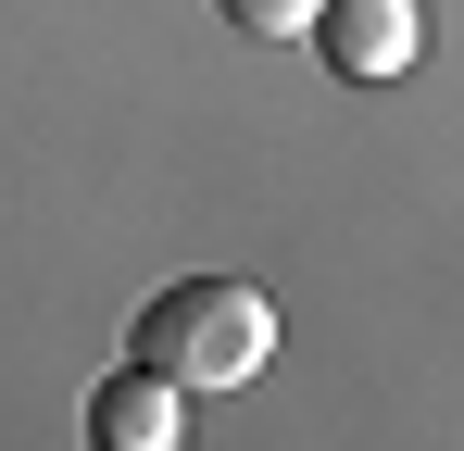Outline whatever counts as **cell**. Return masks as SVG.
<instances>
[{"label": "cell", "mask_w": 464, "mask_h": 451, "mask_svg": "<svg viewBox=\"0 0 464 451\" xmlns=\"http://www.w3.org/2000/svg\"><path fill=\"white\" fill-rule=\"evenodd\" d=\"M238 38H314V0H214Z\"/></svg>", "instance_id": "cell-4"}, {"label": "cell", "mask_w": 464, "mask_h": 451, "mask_svg": "<svg viewBox=\"0 0 464 451\" xmlns=\"http://www.w3.org/2000/svg\"><path fill=\"white\" fill-rule=\"evenodd\" d=\"M314 38H326V63L364 88V75H401L427 51V13L414 0H314Z\"/></svg>", "instance_id": "cell-2"}, {"label": "cell", "mask_w": 464, "mask_h": 451, "mask_svg": "<svg viewBox=\"0 0 464 451\" xmlns=\"http://www.w3.org/2000/svg\"><path fill=\"white\" fill-rule=\"evenodd\" d=\"M264 351H276V301L238 276H176L139 313V364H163L176 389H251Z\"/></svg>", "instance_id": "cell-1"}, {"label": "cell", "mask_w": 464, "mask_h": 451, "mask_svg": "<svg viewBox=\"0 0 464 451\" xmlns=\"http://www.w3.org/2000/svg\"><path fill=\"white\" fill-rule=\"evenodd\" d=\"M88 439H101V451H176V439H188V389H176L163 364L101 376V389H88Z\"/></svg>", "instance_id": "cell-3"}]
</instances>
